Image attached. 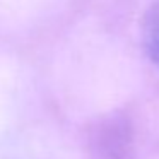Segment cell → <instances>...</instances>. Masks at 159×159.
<instances>
[{"label": "cell", "mask_w": 159, "mask_h": 159, "mask_svg": "<svg viewBox=\"0 0 159 159\" xmlns=\"http://www.w3.org/2000/svg\"><path fill=\"white\" fill-rule=\"evenodd\" d=\"M142 41L151 60L159 67V0L147 11L142 22Z\"/></svg>", "instance_id": "obj_1"}]
</instances>
